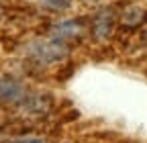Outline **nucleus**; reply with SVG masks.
Wrapping results in <instances>:
<instances>
[{
  "label": "nucleus",
  "mask_w": 147,
  "mask_h": 143,
  "mask_svg": "<svg viewBox=\"0 0 147 143\" xmlns=\"http://www.w3.org/2000/svg\"><path fill=\"white\" fill-rule=\"evenodd\" d=\"M2 10H4V6H2V2H0V16H2Z\"/></svg>",
  "instance_id": "9d476101"
},
{
  "label": "nucleus",
  "mask_w": 147,
  "mask_h": 143,
  "mask_svg": "<svg viewBox=\"0 0 147 143\" xmlns=\"http://www.w3.org/2000/svg\"><path fill=\"white\" fill-rule=\"evenodd\" d=\"M51 39L57 43H67V41H80L86 35V25L80 19H65L55 23L49 31Z\"/></svg>",
  "instance_id": "f03ea898"
},
{
  "label": "nucleus",
  "mask_w": 147,
  "mask_h": 143,
  "mask_svg": "<svg viewBox=\"0 0 147 143\" xmlns=\"http://www.w3.org/2000/svg\"><path fill=\"white\" fill-rule=\"evenodd\" d=\"M27 96L25 84L21 80H16L14 76L2 74L0 76V100L8 104H21Z\"/></svg>",
  "instance_id": "7ed1b4c3"
},
{
  "label": "nucleus",
  "mask_w": 147,
  "mask_h": 143,
  "mask_svg": "<svg viewBox=\"0 0 147 143\" xmlns=\"http://www.w3.org/2000/svg\"><path fill=\"white\" fill-rule=\"evenodd\" d=\"M78 2H84V4H98L100 0H78Z\"/></svg>",
  "instance_id": "1a4fd4ad"
},
{
  "label": "nucleus",
  "mask_w": 147,
  "mask_h": 143,
  "mask_svg": "<svg viewBox=\"0 0 147 143\" xmlns=\"http://www.w3.org/2000/svg\"><path fill=\"white\" fill-rule=\"evenodd\" d=\"M0 141H2V135H0Z\"/></svg>",
  "instance_id": "9b49d317"
},
{
  "label": "nucleus",
  "mask_w": 147,
  "mask_h": 143,
  "mask_svg": "<svg viewBox=\"0 0 147 143\" xmlns=\"http://www.w3.org/2000/svg\"><path fill=\"white\" fill-rule=\"evenodd\" d=\"M147 19V10L137 6V4H129L123 12H121V23L123 27H137L141 23H145Z\"/></svg>",
  "instance_id": "39448f33"
},
{
  "label": "nucleus",
  "mask_w": 147,
  "mask_h": 143,
  "mask_svg": "<svg viewBox=\"0 0 147 143\" xmlns=\"http://www.w3.org/2000/svg\"><path fill=\"white\" fill-rule=\"evenodd\" d=\"M8 143H47V141L41 135H18V137H12Z\"/></svg>",
  "instance_id": "6e6552de"
},
{
  "label": "nucleus",
  "mask_w": 147,
  "mask_h": 143,
  "mask_svg": "<svg viewBox=\"0 0 147 143\" xmlns=\"http://www.w3.org/2000/svg\"><path fill=\"white\" fill-rule=\"evenodd\" d=\"M41 6L47 10H65L69 6V0H43Z\"/></svg>",
  "instance_id": "0eeeda50"
},
{
  "label": "nucleus",
  "mask_w": 147,
  "mask_h": 143,
  "mask_svg": "<svg viewBox=\"0 0 147 143\" xmlns=\"http://www.w3.org/2000/svg\"><path fill=\"white\" fill-rule=\"evenodd\" d=\"M67 47L63 43H57L53 39H41V41H33L27 47V55L35 61H39L43 65H53L59 63L67 57Z\"/></svg>",
  "instance_id": "f257e3e1"
},
{
  "label": "nucleus",
  "mask_w": 147,
  "mask_h": 143,
  "mask_svg": "<svg viewBox=\"0 0 147 143\" xmlns=\"http://www.w3.org/2000/svg\"><path fill=\"white\" fill-rule=\"evenodd\" d=\"M49 102H51V98L49 96H45V94H33V96H25V100L21 102L23 104V109L29 113V115H43V113H47V109H49Z\"/></svg>",
  "instance_id": "423d86ee"
},
{
  "label": "nucleus",
  "mask_w": 147,
  "mask_h": 143,
  "mask_svg": "<svg viewBox=\"0 0 147 143\" xmlns=\"http://www.w3.org/2000/svg\"><path fill=\"white\" fill-rule=\"evenodd\" d=\"M145 39H147V33H145Z\"/></svg>",
  "instance_id": "f8f14e48"
},
{
  "label": "nucleus",
  "mask_w": 147,
  "mask_h": 143,
  "mask_svg": "<svg viewBox=\"0 0 147 143\" xmlns=\"http://www.w3.org/2000/svg\"><path fill=\"white\" fill-rule=\"evenodd\" d=\"M113 29H115V12L110 10V8H100L94 14L92 23H90V35H92V39L102 41V39H106L108 35L113 33Z\"/></svg>",
  "instance_id": "20e7f679"
}]
</instances>
